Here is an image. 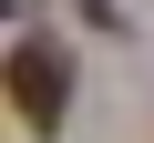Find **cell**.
Wrapping results in <instances>:
<instances>
[{
    "label": "cell",
    "instance_id": "cell-1",
    "mask_svg": "<svg viewBox=\"0 0 154 143\" xmlns=\"http://www.w3.org/2000/svg\"><path fill=\"white\" fill-rule=\"evenodd\" d=\"M11 112L31 133H62V112H72V51L62 41H41V31L11 41Z\"/></svg>",
    "mask_w": 154,
    "mask_h": 143
}]
</instances>
